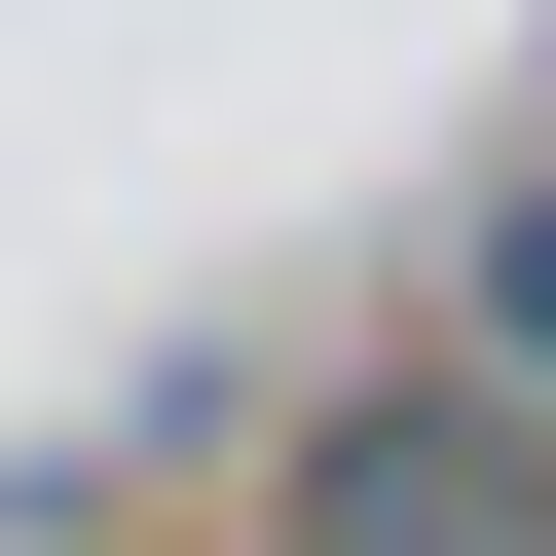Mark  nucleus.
<instances>
[{
  "instance_id": "f257e3e1",
  "label": "nucleus",
  "mask_w": 556,
  "mask_h": 556,
  "mask_svg": "<svg viewBox=\"0 0 556 556\" xmlns=\"http://www.w3.org/2000/svg\"><path fill=\"white\" fill-rule=\"evenodd\" d=\"M260 556H556V408L445 334V371H334L298 482H260Z\"/></svg>"
},
{
  "instance_id": "f03ea898",
  "label": "nucleus",
  "mask_w": 556,
  "mask_h": 556,
  "mask_svg": "<svg viewBox=\"0 0 556 556\" xmlns=\"http://www.w3.org/2000/svg\"><path fill=\"white\" fill-rule=\"evenodd\" d=\"M445 334H482V371H519V408H556V149H519V186H482V260H445Z\"/></svg>"
}]
</instances>
